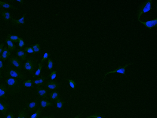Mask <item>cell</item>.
Returning <instances> with one entry per match:
<instances>
[{"instance_id":"cell-9","label":"cell","mask_w":157,"mask_h":118,"mask_svg":"<svg viewBox=\"0 0 157 118\" xmlns=\"http://www.w3.org/2000/svg\"><path fill=\"white\" fill-rule=\"evenodd\" d=\"M40 103L39 98H37L34 101L31 102H27L26 105L27 108L29 111L31 113L34 112L35 110L38 109Z\"/></svg>"},{"instance_id":"cell-15","label":"cell","mask_w":157,"mask_h":118,"mask_svg":"<svg viewBox=\"0 0 157 118\" xmlns=\"http://www.w3.org/2000/svg\"><path fill=\"white\" fill-rule=\"evenodd\" d=\"M47 78L42 75L40 78H37L32 81L33 84H35L37 86L39 87L41 85L44 86L45 83V81Z\"/></svg>"},{"instance_id":"cell-14","label":"cell","mask_w":157,"mask_h":118,"mask_svg":"<svg viewBox=\"0 0 157 118\" xmlns=\"http://www.w3.org/2000/svg\"><path fill=\"white\" fill-rule=\"evenodd\" d=\"M26 16V14L24 13L23 14V17L19 20H16L15 19L12 18V21H11V24L12 25L16 27H18L21 24H25V21L24 20L25 17Z\"/></svg>"},{"instance_id":"cell-3","label":"cell","mask_w":157,"mask_h":118,"mask_svg":"<svg viewBox=\"0 0 157 118\" xmlns=\"http://www.w3.org/2000/svg\"><path fill=\"white\" fill-rule=\"evenodd\" d=\"M26 60L27 61L24 65V69L29 71L31 75L35 74L38 67L37 59L32 56H29Z\"/></svg>"},{"instance_id":"cell-40","label":"cell","mask_w":157,"mask_h":118,"mask_svg":"<svg viewBox=\"0 0 157 118\" xmlns=\"http://www.w3.org/2000/svg\"><path fill=\"white\" fill-rule=\"evenodd\" d=\"M4 69V65L1 60H0V69L3 70Z\"/></svg>"},{"instance_id":"cell-32","label":"cell","mask_w":157,"mask_h":118,"mask_svg":"<svg viewBox=\"0 0 157 118\" xmlns=\"http://www.w3.org/2000/svg\"><path fill=\"white\" fill-rule=\"evenodd\" d=\"M57 71H54L52 72L50 74L48 75L47 76V78L50 77L51 78V80H53L56 78V76H57V74H56V73H57Z\"/></svg>"},{"instance_id":"cell-43","label":"cell","mask_w":157,"mask_h":118,"mask_svg":"<svg viewBox=\"0 0 157 118\" xmlns=\"http://www.w3.org/2000/svg\"><path fill=\"white\" fill-rule=\"evenodd\" d=\"M2 70L0 69V79L1 78H4L1 75L2 72Z\"/></svg>"},{"instance_id":"cell-21","label":"cell","mask_w":157,"mask_h":118,"mask_svg":"<svg viewBox=\"0 0 157 118\" xmlns=\"http://www.w3.org/2000/svg\"><path fill=\"white\" fill-rule=\"evenodd\" d=\"M61 98H59L54 101L55 108L58 109L63 110V106L66 103L65 101H62Z\"/></svg>"},{"instance_id":"cell-4","label":"cell","mask_w":157,"mask_h":118,"mask_svg":"<svg viewBox=\"0 0 157 118\" xmlns=\"http://www.w3.org/2000/svg\"><path fill=\"white\" fill-rule=\"evenodd\" d=\"M152 3V0H148L141 3L137 11V16L138 21L140 20V17L142 14L148 12L149 10L152 9L151 7Z\"/></svg>"},{"instance_id":"cell-24","label":"cell","mask_w":157,"mask_h":118,"mask_svg":"<svg viewBox=\"0 0 157 118\" xmlns=\"http://www.w3.org/2000/svg\"><path fill=\"white\" fill-rule=\"evenodd\" d=\"M38 65L39 66L38 69L36 71L34 75L32 76L33 78H35L36 77L39 78L40 75L41 70H42V67L44 66V65L41 62L38 63Z\"/></svg>"},{"instance_id":"cell-5","label":"cell","mask_w":157,"mask_h":118,"mask_svg":"<svg viewBox=\"0 0 157 118\" xmlns=\"http://www.w3.org/2000/svg\"><path fill=\"white\" fill-rule=\"evenodd\" d=\"M8 62L16 67L20 71H21L23 68V61L17 56H12L10 57L8 60Z\"/></svg>"},{"instance_id":"cell-13","label":"cell","mask_w":157,"mask_h":118,"mask_svg":"<svg viewBox=\"0 0 157 118\" xmlns=\"http://www.w3.org/2000/svg\"><path fill=\"white\" fill-rule=\"evenodd\" d=\"M139 21L145 25L146 27L149 29L157 27V18L154 19V20L146 22H143L140 20Z\"/></svg>"},{"instance_id":"cell-29","label":"cell","mask_w":157,"mask_h":118,"mask_svg":"<svg viewBox=\"0 0 157 118\" xmlns=\"http://www.w3.org/2000/svg\"><path fill=\"white\" fill-rule=\"evenodd\" d=\"M47 69L52 71L53 70V62L51 59L48 58Z\"/></svg>"},{"instance_id":"cell-36","label":"cell","mask_w":157,"mask_h":118,"mask_svg":"<svg viewBox=\"0 0 157 118\" xmlns=\"http://www.w3.org/2000/svg\"><path fill=\"white\" fill-rule=\"evenodd\" d=\"M24 51L26 52L29 53H34L33 48L32 47H26L24 48Z\"/></svg>"},{"instance_id":"cell-22","label":"cell","mask_w":157,"mask_h":118,"mask_svg":"<svg viewBox=\"0 0 157 118\" xmlns=\"http://www.w3.org/2000/svg\"><path fill=\"white\" fill-rule=\"evenodd\" d=\"M50 100L51 102H53L59 98L60 94L58 91L55 90L51 93H49Z\"/></svg>"},{"instance_id":"cell-34","label":"cell","mask_w":157,"mask_h":118,"mask_svg":"<svg viewBox=\"0 0 157 118\" xmlns=\"http://www.w3.org/2000/svg\"><path fill=\"white\" fill-rule=\"evenodd\" d=\"M51 55V54H48V53H45V54L43 56V58L42 60V61H41V63L42 64L43 63L45 62V61L46 60L48 59V57Z\"/></svg>"},{"instance_id":"cell-18","label":"cell","mask_w":157,"mask_h":118,"mask_svg":"<svg viewBox=\"0 0 157 118\" xmlns=\"http://www.w3.org/2000/svg\"><path fill=\"white\" fill-rule=\"evenodd\" d=\"M16 54L17 56L22 60L26 61L27 59V53L23 49H17Z\"/></svg>"},{"instance_id":"cell-2","label":"cell","mask_w":157,"mask_h":118,"mask_svg":"<svg viewBox=\"0 0 157 118\" xmlns=\"http://www.w3.org/2000/svg\"><path fill=\"white\" fill-rule=\"evenodd\" d=\"M5 81L8 85V91L11 95L14 96L21 92L23 88L24 81L21 79L10 78Z\"/></svg>"},{"instance_id":"cell-38","label":"cell","mask_w":157,"mask_h":118,"mask_svg":"<svg viewBox=\"0 0 157 118\" xmlns=\"http://www.w3.org/2000/svg\"><path fill=\"white\" fill-rule=\"evenodd\" d=\"M5 45V43H3L0 44V56L1 55L3 51L4 46Z\"/></svg>"},{"instance_id":"cell-11","label":"cell","mask_w":157,"mask_h":118,"mask_svg":"<svg viewBox=\"0 0 157 118\" xmlns=\"http://www.w3.org/2000/svg\"><path fill=\"white\" fill-rule=\"evenodd\" d=\"M10 102L4 100H0V111L5 115L9 108Z\"/></svg>"},{"instance_id":"cell-33","label":"cell","mask_w":157,"mask_h":118,"mask_svg":"<svg viewBox=\"0 0 157 118\" xmlns=\"http://www.w3.org/2000/svg\"><path fill=\"white\" fill-rule=\"evenodd\" d=\"M26 110V108H24L23 109H20L18 111V116L17 118H21Z\"/></svg>"},{"instance_id":"cell-7","label":"cell","mask_w":157,"mask_h":118,"mask_svg":"<svg viewBox=\"0 0 157 118\" xmlns=\"http://www.w3.org/2000/svg\"><path fill=\"white\" fill-rule=\"evenodd\" d=\"M44 86L45 88L48 90L53 91L59 88L60 84L57 81L50 80L45 83Z\"/></svg>"},{"instance_id":"cell-37","label":"cell","mask_w":157,"mask_h":118,"mask_svg":"<svg viewBox=\"0 0 157 118\" xmlns=\"http://www.w3.org/2000/svg\"><path fill=\"white\" fill-rule=\"evenodd\" d=\"M41 118H55L54 113L51 115L46 116H42Z\"/></svg>"},{"instance_id":"cell-12","label":"cell","mask_w":157,"mask_h":118,"mask_svg":"<svg viewBox=\"0 0 157 118\" xmlns=\"http://www.w3.org/2000/svg\"><path fill=\"white\" fill-rule=\"evenodd\" d=\"M8 91V88L5 83H0V100L4 98L8 99L5 96L6 93Z\"/></svg>"},{"instance_id":"cell-27","label":"cell","mask_w":157,"mask_h":118,"mask_svg":"<svg viewBox=\"0 0 157 118\" xmlns=\"http://www.w3.org/2000/svg\"><path fill=\"white\" fill-rule=\"evenodd\" d=\"M19 37L18 36L16 35H11V34H9L7 36V38H8V39L12 41L13 42L17 43L18 41V39Z\"/></svg>"},{"instance_id":"cell-42","label":"cell","mask_w":157,"mask_h":118,"mask_svg":"<svg viewBox=\"0 0 157 118\" xmlns=\"http://www.w3.org/2000/svg\"><path fill=\"white\" fill-rule=\"evenodd\" d=\"M83 112H82L81 113L79 114V115H77L74 118H80L82 115V113H83Z\"/></svg>"},{"instance_id":"cell-35","label":"cell","mask_w":157,"mask_h":118,"mask_svg":"<svg viewBox=\"0 0 157 118\" xmlns=\"http://www.w3.org/2000/svg\"><path fill=\"white\" fill-rule=\"evenodd\" d=\"M15 115L12 111L9 112L7 115L6 116L5 118H15Z\"/></svg>"},{"instance_id":"cell-19","label":"cell","mask_w":157,"mask_h":118,"mask_svg":"<svg viewBox=\"0 0 157 118\" xmlns=\"http://www.w3.org/2000/svg\"><path fill=\"white\" fill-rule=\"evenodd\" d=\"M11 55V53L10 51L7 49V47L6 46L3 48L2 54L0 56V59H2L3 61L5 62L9 58Z\"/></svg>"},{"instance_id":"cell-23","label":"cell","mask_w":157,"mask_h":118,"mask_svg":"<svg viewBox=\"0 0 157 118\" xmlns=\"http://www.w3.org/2000/svg\"><path fill=\"white\" fill-rule=\"evenodd\" d=\"M42 108L39 107L37 109L36 112L33 114L31 117L28 118H40L42 116Z\"/></svg>"},{"instance_id":"cell-1","label":"cell","mask_w":157,"mask_h":118,"mask_svg":"<svg viewBox=\"0 0 157 118\" xmlns=\"http://www.w3.org/2000/svg\"><path fill=\"white\" fill-rule=\"evenodd\" d=\"M3 74L6 79L17 78L24 81L27 78L23 72L19 70L16 67L9 63L4 68Z\"/></svg>"},{"instance_id":"cell-16","label":"cell","mask_w":157,"mask_h":118,"mask_svg":"<svg viewBox=\"0 0 157 118\" xmlns=\"http://www.w3.org/2000/svg\"><path fill=\"white\" fill-rule=\"evenodd\" d=\"M39 100L40 107L42 110L48 107L54 106L53 102L44 99L43 98H40Z\"/></svg>"},{"instance_id":"cell-17","label":"cell","mask_w":157,"mask_h":118,"mask_svg":"<svg viewBox=\"0 0 157 118\" xmlns=\"http://www.w3.org/2000/svg\"><path fill=\"white\" fill-rule=\"evenodd\" d=\"M0 8H4L5 9H11L14 10H19L13 5L9 3L6 1L2 2L0 1Z\"/></svg>"},{"instance_id":"cell-39","label":"cell","mask_w":157,"mask_h":118,"mask_svg":"<svg viewBox=\"0 0 157 118\" xmlns=\"http://www.w3.org/2000/svg\"><path fill=\"white\" fill-rule=\"evenodd\" d=\"M29 114L28 112L26 111H25L23 114V116H22L21 118H28Z\"/></svg>"},{"instance_id":"cell-26","label":"cell","mask_w":157,"mask_h":118,"mask_svg":"<svg viewBox=\"0 0 157 118\" xmlns=\"http://www.w3.org/2000/svg\"><path fill=\"white\" fill-rule=\"evenodd\" d=\"M23 84L24 87H31L34 88L35 87L33 85V83L31 80L23 81Z\"/></svg>"},{"instance_id":"cell-30","label":"cell","mask_w":157,"mask_h":118,"mask_svg":"<svg viewBox=\"0 0 157 118\" xmlns=\"http://www.w3.org/2000/svg\"><path fill=\"white\" fill-rule=\"evenodd\" d=\"M18 46L20 49H22L25 45V43L23 39L21 37H19L18 39Z\"/></svg>"},{"instance_id":"cell-10","label":"cell","mask_w":157,"mask_h":118,"mask_svg":"<svg viewBox=\"0 0 157 118\" xmlns=\"http://www.w3.org/2000/svg\"><path fill=\"white\" fill-rule=\"evenodd\" d=\"M37 91L36 93L39 98H47L48 100L50 99L48 97L47 94L48 90L46 89H44L42 87H36Z\"/></svg>"},{"instance_id":"cell-6","label":"cell","mask_w":157,"mask_h":118,"mask_svg":"<svg viewBox=\"0 0 157 118\" xmlns=\"http://www.w3.org/2000/svg\"><path fill=\"white\" fill-rule=\"evenodd\" d=\"M134 64V63H129L128 64H126L125 65L123 66H122L120 65H119L118 67L116 69H115L113 71H111L110 72H106L105 74V76L103 78V81L101 83H103L104 81L105 78L106 76L108 74L113 73H119L124 74L126 76L125 74V69L126 67L129 65H131Z\"/></svg>"},{"instance_id":"cell-20","label":"cell","mask_w":157,"mask_h":118,"mask_svg":"<svg viewBox=\"0 0 157 118\" xmlns=\"http://www.w3.org/2000/svg\"><path fill=\"white\" fill-rule=\"evenodd\" d=\"M5 41L8 45V50L10 52H12L16 50L17 46L13 42L10 40L8 38H6Z\"/></svg>"},{"instance_id":"cell-31","label":"cell","mask_w":157,"mask_h":118,"mask_svg":"<svg viewBox=\"0 0 157 118\" xmlns=\"http://www.w3.org/2000/svg\"><path fill=\"white\" fill-rule=\"evenodd\" d=\"M68 80L69 83V85L74 90H75V87L77 85V84L72 79H66Z\"/></svg>"},{"instance_id":"cell-8","label":"cell","mask_w":157,"mask_h":118,"mask_svg":"<svg viewBox=\"0 0 157 118\" xmlns=\"http://www.w3.org/2000/svg\"><path fill=\"white\" fill-rule=\"evenodd\" d=\"M0 18L4 21L7 25H8L9 22L12 18V15L9 11L4 10H0Z\"/></svg>"},{"instance_id":"cell-28","label":"cell","mask_w":157,"mask_h":118,"mask_svg":"<svg viewBox=\"0 0 157 118\" xmlns=\"http://www.w3.org/2000/svg\"><path fill=\"white\" fill-rule=\"evenodd\" d=\"M31 47H32L34 51V53H33V55H35L37 53H39L40 51L41 50L39 45L38 44H37L34 45H30Z\"/></svg>"},{"instance_id":"cell-41","label":"cell","mask_w":157,"mask_h":118,"mask_svg":"<svg viewBox=\"0 0 157 118\" xmlns=\"http://www.w3.org/2000/svg\"><path fill=\"white\" fill-rule=\"evenodd\" d=\"M16 1L20 2L22 5H24V1H23V0H16V1Z\"/></svg>"},{"instance_id":"cell-25","label":"cell","mask_w":157,"mask_h":118,"mask_svg":"<svg viewBox=\"0 0 157 118\" xmlns=\"http://www.w3.org/2000/svg\"><path fill=\"white\" fill-rule=\"evenodd\" d=\"M105 116L104 115L100 113H96L93 115H88L85 117V118H104Z\"/></svg>"}]
</instances>
